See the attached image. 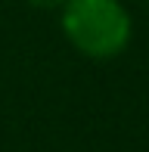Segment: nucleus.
I'll list each match as a JSON object with an SVG mask.
<instances>
[{
	"label": "nucleus",
	"instance_id": "f03ea898",
	"mask_svg": "<svg viewBox=\"0 0 149 152\" xmlns=\"http://www.w3.org/2000/svg\"><path fill=\"white\" fill-rule=\"evenodd\" d=\"M28 3L40 6V10H62V6H65V0H28Z\"/></svg>",
	"mask_w": 149,
	"mask_h": 152
},
{
	"label": "nucleus",
	"instance_id": "f257e3e1",
	"mask_svg": "<svg viewBox=\"0 0 149 152\" xmlns=\"http://www.w3.org/2000/svg\"><path fill=\"white\" fill-rule=\"evenodd\" d=\"M131 12L121 0H65L62 34L87 59H115L131 44Z\"/></svg>",
	"mask_w": 149,
	"mask_h": 152
}]
</instances>
